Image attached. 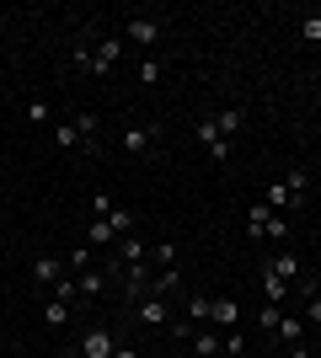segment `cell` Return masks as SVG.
Instances as JSON below:
<instances>
[{
    "instance_id": "16",
    "label": "cell",
    "mask_w": 321,
    "mask_h": 358,
    "mask_svg": "<svg viewBox=\"0 0 321 358\" xmlns=\"http://www.w3.org/2000/svg\"><path fill=\"white\" fill-rule=\"evenodd\" d=\"M262 294H268V305H284V299H290V278H278V273L262 268Z\"/></svg>"
},
{
    "instance_id": "30",
    "label": "cell",
    "mask_w": 321,
    "mask_h": 358,
    "mask_svg": "<svg viewBox=\"0 0 321 358\" xmlns=\"http://www.w3.org/2000/svg\"><path fill=\"white\" fill-rule=\"evenodd\" d=\"M246 353V337L241 331H225V358H241Z\"/></svg>"
},
{
    "instance_id": "31",
    "label": "cell",
    "mask_w": 321,
    "mask_h": 358,
    "mask_svg": "<svg viewBox=\"0 0 321 358\" xmlns=\"http://www.w3.org/2000/svg\"><path fill=\"white\" fill-rule=\"evenodd\" d=\"M139 80H145V86H155V80H161V59H145V64H139Z\"/></svg>"
},
{
    "instance_id": "23",
    "label": "cell",
    "mask_w": 321,
    "mask_h": 358,
    "mask_svg": "<svg viewBox=\"0 0 321 358\" xmlns=\"http://www.w3.org/2000/svg\"><path fill=\"white\" fill-rule=\"evenodd\" d=\"M102 220L113 224V236H129V230H134V209H107Z\"/></svg>"
},
{
    "instance_id": "20",
    "label": "cell",
    "mask_w": 321,
    "mask_h": 358,
    "mask_svg": "<svg viewBox=\"0 0 321 358\" xmlns=\"http://www.w3.org/2000/svg\"><path fill=\"white\" fill-rule=\"evenodd\" d=\"M64 268H70V273H86V268H97V246H92V241H86V246H76V252L64 257Z\"/></svg>"
},
{
    "instance_id": "13",
    "label": "cell",
    "mask_w": 321,
    "mask_h": 358,
    "mask_svg": "<svg viewBox=\"0 0 321 358\" xmlns=\"http://www.w3.org/2000/svg\"><path fill=\"white\" fill-rule=\"evenodd\" d=\"M262 268H268V273H278V278H300V257H294L290 246H284V252H278V257H268Z\"/></svg>"
},
{
    "instance_id": "35",
    "label": "cell",
    "mask_w": 321,
    "mask_h": 358,
    "mask_svg": "<svg viewBox=\"0 0 321 358\" xmlns=\"http://www.w3.org/2000/svg\"><path fill=\"white\" fill-rule=\"evenodd\" d=\"M113 358H139V353H134V348H123V343H118V348H113Z\"/></svg>"
},
{
    "instance_id": "15",
    "label": "cell",
    "mask_w": 321,
    "mask_h": 358,
    "mask_svg": "<svg viewBox=\"0 0 321 358\" xmlns=\"http://www.w3.org/2000/svg\"><path fill=\"white\" fill-rule=\"evenodd\" d=\"M123 268H150V252L139 236H123Z\"/></svg>"
},
{
    "instance_id": "21",
    "label": "cell",
    "mask_w": 321,
    "mask_h": 358,
    "mask_svg": "<svg viewBox=\"0 0 321 358\" xmlns=\"http://www.w3.org/2000/svg\"><path fill=\"white\" fill-rule=\"evenodd\" d=\"M54 145H64V150H80V134H76V118H59V123H54Z\"/></svg>"
},
{
    "instance_id": "22",
    "label": "cell",
    "mask_w": 321,
    "mask_h": 358,
    "mask_svg": "<svg viewBox=\"0 0 321 358\" xmlns=\"http://www.w3.org/2000/svg\"><path fill=\"white\" fill-rule=\"evenodd\" d=\"M214 123H220V134H236V129H241V123H246V107H225V113H220V118H214Z\"/></svg>"
},
{
    "instance_id": "11",
    "label": "cell",
    "mask_w": 321,
    "mask_h": 358,
    "mask_svg": "<svg viewBox=\"0 0 321 358\" xmlns=\"http://www.w3.org/2000/svg\"><path fill=\"white\" fill-rule=\"evenodd\" d=\"M102 289H107V268H86V273H76V294L97 299Z\"/></svg>"
},
{
    "instance_id": "34",
    "label": "cell",
    "mask_w": 321,
    "mask_h": 358,
    "mask_svg": "<svg viewBox=\"0 0 321 358\" xmlns=\"http://www.w3.org/2000/svg\"><path fill=\"white\" fill-rule=\"evenodd\" d=\"M306 321H321V294H316V299H306Z\"/></svg>"
},
{
    "instance_id": "28",
    "label": "cell",
    "mask_w": 321,
    "mask_h": 358,
    "mask_svg": "<svg viewBox=\"0 0 321 358\" xmlns=\"http://www.w3.org/2000/svg\"><path fill=\"white\" fill-rule=\"evenodd\" d=\"M150 262H155V268H177V246H171V241H161V246L150 252Z\"/></svg>"
},
{
    "instance_id": "7",
    "label": "cell",
    "mask_w": 321,
    "mask_h": 358,
    "mask_svg": "<svg viewBox=\"0 0 321 358\" xmlns=\"http://www.w3.org/2000/svg\"><path fill=\"white\" fill-rule=\"evenodd\" d=\"M199 139H204V150H209V161L225 166L230 145H225V134H220V123H214V118H199Z\"/></svg>"
},
{
    "instance_id": "6",
    "label": "cell",
    "mask_w": 321,
    "mask_h": 358,
    "mask_svg": "<svg viewBox=\"0 0 321 358\" xmlns=\"http://www.w3.org/2000/svg\"><path fill=\"white\" fill-rule=\"evenodd\" d=\"M161 32H166V16H129V38H134V43L150 48Z\"/></svg>"
},
{
    "instance_id": "32",
    "label": "cell",
    "mask_w": 321,
    "mask_h": 358,
    "mask_svg": "<svg viewBox=\"0 0 321 358\" xmlns=\"http://www.w3.org/2000/svg\"><path fill=\"white\" fill-rule=\"evenodd\" d=\"M54 299H64V305L76 299V273H70V278H59V284H54Z\"/></svg>"
},
{
    "instance_id": "24",
    "label": "cell",
    "mask_w": 321,
    "mask_h": 358,
    "mask_svg": "<svg viewBox=\"0 0 321 358\" xmlns=\"http://www.w3.org/2000/svg\"><path fill=\"white\" fill-rule=\"evenodd\" d=\"M86 241H92V246H107V241H118V236H113V224H107L102 214H97V220L86 224Z\"/></svg>"
},
{
    "instance_id": "25",
    "label": "cell",
    "mask_w": 321,
    "mask_h": 358,
    "mask_svg": "<svg viewBox=\"0 0 321 358\" xmlns=\"http://www.w3.org/2000/svg\"><path fill=\"white\" fill-rule=\"evenodd\" d=\"M300 38H306V43H321V11H306V16H300Z\"/></svg>"
},
{
    "instance_id": "10",
    "label": "cell",
    "mask_w": 321,
    "mask_h": 358,
    "mask_svg": "<svg viewBox=\"0 0 321 358\" xmlns=\"http://www.w3.org/2000/svg\"><path fill=\"white\" fill-rule=\"evenodd\" d=\"M193 358H225V337H214L209 327L193 331Z\"/></svg>"
},
{
    "instance_id": "33",
    "label": "cell",
    "mask_w": 321,
    "mask_h": 358,
    "mask_svg": "<svg viewBox=\"0 0 321 358\" xmlns=\"http://www.w3.org/2000/svg\"><path fill=\"white\" fill-rule=\"evenodd\" d=\"M27 118L32 123H48V102H27Z\"/></svg>"
},
{
    "instance_id": "27",
    "label": "cell",
    "mask_w": 321,
    "mask_h": 358,
    "mask_svg": "<svg viewBox=\"0 0 321 358\" xmlns=\"http://www.w3.org/2000/svg\"><path fill=\"white\" fill-rule=\"evenodd\" d=\"M278 321H284V305H262V310H257V327L262 331H278Z\"/></svg>"
},
{
    "instance_id": "26",
    "label": "cell",
    "mask_w": 321,
    "mask_h": 358,
    "mask_svg": "<svg viewBox=\"0 0 321 358\" xmlns=\"http://www.w3.org/2000/svg\"><path fill=\"white\" fill-rule=\"evenodd\" d=\"M43 321H48V327H64V321H70V305H64V299H48V305H43Z\"/></svg>"
},
{
    "instance_id": "19",
    "label": "cell",
    "mask_w": 321,
    "mask_h": 358,
    "mask_svg": "<svg viewBox=\"0 0 321 358\" xmlns=\"http://www.w3.org/2000/svg\"><path fill=\"white\" fill-rule=\"evenodd\" d=\"M268 224H273V209H268V203H252V209H246V230H252V236H268Z\"/></svg>"
},
{
    "instance_id": "5",
    "label": "cell",
    "mask_w": 321,
    "mask_h": 358,
    "mask_svg": "<svg viewBox=\"0 0 321 358\" xmlns=\"http://www.w3.org/2000/svg\"><path fill=\"white\" fill-rule=\"evenodd\" d=\"M76 134H80V155H102V123H97V113H76Z\"/></svg>"
},
{
    "instance_id": "4",
    "label": "cell",
    "mask_w": 321,
    "mask_h": 358,
    "mask_svg": "<svg viewBox=\"0 0 321 358\" xmlns=\"http://www.w3.org/2000/svg\"><path fill=\"white\" fill-rule=\"evenodd\" d=\"M134 321H139V327H166V321H171V305L161 294H145L134 305Z\"/></svg>"
},
{
    "instance_id": "2",
    "label": "cell",
    "mask_w": 321,
    "mask_h": 358,
    "mask_svg": "<svg viewBox=\"0 0 321 358\" xmlns=\"http://www.w3.org/2000/svg\"><path fill=\"white\" fill-rule=\"evenodd\" d=\"M155 139H161V123H134V129H123V139H118V145L129 150V155H150V150H155Z\"/></svg>"
},
{
    "instance_id": "18",
    "label": "cell",
    "mask_w": 321,
    "mask_h": 358,
    "mask_svg": "<svg viewBox=\"0 0 321 358\" xmlns=\"http://www.w3.org/2000/svg\"><path fill=\"white\" fill-rule=\"evenodd\" d=\"M278 337H284L290 348H300L306 343V315H284V321H278Z\"/></svg>"
},
{
    "instance_id": "9",
    "label": "cell",
    "mask_w": 321,
    "mask_h": 358,
    "mask_svg": "<svg viewBox=\"0 0 321 358\" xmlns=\"http://www.w3.org/2000/svg\"><path fill=\"white\" fill-rule=\"evenodd\" d=\"M118 64V38H97L92 43V75H107Z\"/></svg>"
},
{
    "instance_id": "14",
    "label": "cell",
    "mask_w": 321,
    "mask_h": 358,
    "mask_svg": "<svg viewBox=\"0 0 321 358\" xmlns=\"http://www.w3.org/2000/svg\"><path fill=\"white\" fill-rule=\"evenodd\" d=\"M187 321H193V327H209L214 321V299L209 294H187Z\"/></svg>"
},
{
    "instance_id": "3",
    "label": "cell",
    "mask_w": 321,
    "mask_h": 358,
    "mask_svg": "<svg viewBox=\"0 0 321 358\" xmlns=\"http://www.w3.org/2000/svg\"><path fill=\"white\" fill-rule=\"evenodd\" d=\"M113 348H118V343H113V331H107V327H92L70 358H113Z\"/></svg>"
},
{
    "instance_id": "17",
    "label": "cell",
    "mask_w": 321,
    "mask_h": 358,
    "mask_svg": "<svg viewBox=\"0 0 321 358\" xmlns=\"http://www.w3.org/2000/svg\"><path fill=\"white\" fill-rule=\"evenodd\" d=\"M214 327H241V305H236V299H214Z\"/></svg>"
},
{
    "instance_id": "12",
    "label": "cell",
    "mask_w": 321,
    "mask_h": 358,
    "mask_svg": "<svg viewBox=\"0 0 321 358\" xmlns=\"http://www.w3.org/2000/svg\"><path fill=\"white\" fill-rule=\"evenodd\" d=\"M177 289H183V273H177V268H155L150 273V294L166 299V294H177Z\"/></svg>"
},
{
    "instance_id": "1",
    "label": "cell",
    "mask_w": 321,
    "mask_h": 358,
    "mask_svg": "<svg viewBox=\"0 0 321 358\" xmlns=\"http://www.w3.org/2000/svg\"><path fill=\"white\" fill-rule=\"evenodd\" d=\"M306 187H311V177L306 171H290V177H278V182H268V193H262V203L268 209H300L306 203Z\"/></svg>"
},
{
    "instance_id": "8",
    "label": "cell",
    "mask_w": 321,
    "mask_h": 358,
    "mask_svg": "<svg viewBox=\"0 0 321 358\" xmlns=\"http://www.w3.org/2000/svg\"><path fill=\"white\" fill-rule=\"evenodd\" d=\"M59 278H70L64 257H38V262H32V284H59Z\"/></svg>"
},
{
    "instance_id": "29",
    "label": "cell",
    "mask_w": 321,
    "mask_h": 358,
    "mask_svg": "<svg viewBox=\"0 0 321 358\" xmlns=\"http://www.w3.org/2000/svg\"><path fill=\"white\" fill-rule=\"evenodd\" d=\"M294 284H300V294H306V299H316V294H321L316 273H306V268H300V278H294Z\"/></svg>"
}]
</instances>
